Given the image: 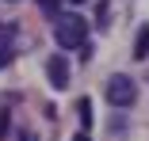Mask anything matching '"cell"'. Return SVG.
I'll return each mask as SVG.
<instances>
[{
    "mask_svg": "<svg viewBox=\"0 0 149 141\" xmlns=\"http://www.w3.org/2000/svg\"><path fill=\"white\" fill-rule=\"evenodd\" d=\"M84 35H88L84 15H77V12H61V15L54 19V42L61 46V50H80V46H84Z\"/></svg>",
    "mask_w": 149,
    "mask_h": 141,
    "instance_id": "6da1fadb",
    "label": "cell"
},
{
    "mask_svg": "<svg viewBox=\"0 0 149 141\" xmlns=\"http://www.w3.org/2000/svg\"><path fill=\"white\" fill-rule=\"evenodd\" d=\"M134 99H138L134 80H130V76H123V73H115V76L107 80V103H115V107H130Z\"/></svg>",
    "mask_w": 149,
    "mask_h": 141,
    "instance_id": "7a4b0ae2",
    "label": "cell"
},
{
    "mask_svg": "<svg viewBox=\"0 0 149 141\" xmlns=\"http://www.w3.org/2000/svg\"><path fill=\"white\" fill-rule=\"evenodd\" d=\"M46 76H50V84H54V88H69V61L54 53V57L46 61Z\"/></svg>",
    "mask_w": 149,
    "mask_h": 141,
    "instance_id": "3957f363",
    "label": "cell"
},
{
    "mask_svg": "<svg viewBox=\"0 0 149 141\" xmlns=\"http://www.w3.org/2000/svg\"><path fill=\"white\" fill-rule=\"evenodd\" d=\"M134 57H138V61H145V57H149V23H145L141 31H138V42H134Z\"/></svg>",
    "mask_w": 149,
    "mask_h": 141,
    "instance_id": "277c9868",
    "label": "cell"
},
{
    "mask_svg": "<svg viewBox=\"0 0 149 141\" xmlns=\"http://www.w3.org/2000/svg\"><path fill=\"white\" fill-rule=\"evenodd\" d=\"M12 57H15L12 38H8V35H0V69H8V65H12Z\"/></svg>",
    "mask_w": 149,
    "mask_h": 141,
    "instance_id": "5b68a950",
    "label": "cell"
},
{
    "mask_svg": "<svg viewBox=\"0 0 149 141\" xmlns=\"http://www.w3.org/2000/svg\"><path fill=\"white\" fill-rule=\"evenodd\" d=\"M35 4H38L50 19H57V15H61V0H35Z\"/></svg>",
    "mask_w": 149,
    "mask_h": 141,
    "instance_id": "8992f818",
    "label": "cell"
},
{
    "mask_svg": "<svg viewBox=\"0 0 149 141\" xmlns=\"http://www.w3.org/2000/svg\"><path fill=\"white\" fill-rule=\"evenodd\" d=\"M77 107H80V122H84V126H92V103H88V99H80Z\"/></svg>",
    "mask_w": 149,
    "mask_h": 141,
    "instance_id": "52a82bcc",
    "label": "cell"
},
{
    "mask_svg": "<svg viewBox=\"0 0 149 141\" xmlns=\"http://www.w3.org/2000/svg\"><path fill=\"white\" fill-rule=\"evenodd\" d=\"M73 141H92V137H88V133H80V137H73Z\"/></svg>",
    "mask_w": 149,
    "mask_h": 141,
    "instance_id": "ba28073f",
    "label": "cell"
},
{
    "mask_svg": "<svg viewBox=\"0 0 149 141\" xmlns=\"http://www.w3.org/2000/svg\"><path fill=\"white\" fill-rule=\"evenodd\" d=\"M73 4H84V0H73Z\"/></svg>",
    "mask_w": 149,
    "mask_h": 141,
    "instance_id": "9c48e42d",
    "label": "cell"
}]
</instances>
